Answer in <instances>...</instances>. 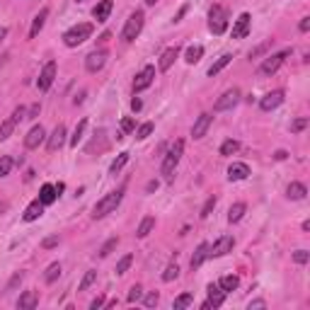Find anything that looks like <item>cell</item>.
I'll return each mask as SVG.
<instances>
[{
  "label": "cell",
  "instance_id": "74e56055",
  "mask_svg": "<svg viewBox=\"0 0 310 310\" xmlns=\"http://www.w3.org/2000/svg\"><path fill=\"white\" fill-rule=\"evenodd\" d=\"M95 279H97V271H85V276H82V281L78 284V291H88L95 284Z\"/></svg>",
  "mask_w": 310,
  "mask_h": 310
},
{
  "label": "cell",
  "instance_id": "c3c4849f",
  "mask_svg": "<svg viewBox=\"0 0 310 310\" xmlns=\"http://www.w3.org/2000/svg\"><path fill=\"white\" fill-rule=\"evenodd\" d=\"M143 298V289H140L138 284L136 286H131V291H129V303H136V300H140Z\"/></svg>",
  "mask_w": 310,
  "mask_h": 310
},
{
  "label": "cell",
  "instance_id": "f546056e",
  "mask_svg": "<svg viewBox=\"0 0 310 310\" xmlns=\"http://www.w3.org/2000/svg\"><path fill=\"white\" fill-rule=\"evenodd\" d=\"M201 56H204V46H199V44H194V46H189L184 51V61L187 63H199Z\"/></svg>",
  "mask_w": 310,
  "mask_h": 310
},
{
  "label": "cell",
  "instance_id": "f6af8a7d",
  "mask_svg": "<svg viewBox=\"0 0 310 310\" xmlns=\"http://www.w3.org/2000/svg\"><path fill=\"white\" fill-rule=\"evenodd\" d=\"M293 262H296V264H308V262H310V252L308 250H296V252H293Z\"/></svg>",
  "mask_w": 310,
  "mask_h": 310
},
{
  "label": "cell",
  "instance_id": "7bdbcfd3",
  "mask_svg": "<svg viewBox=\"0 0 310 310\" xmlns=\"http://www.w3.org/2000/svg\"><path fill=\"white\" fill-rule=\"evenodd\" d=\"M131 264H133V257H131V255H126V257H121L119 260V264H117V274H126V271L131 269Z\"/></svg>",
  "mask_w": 310,
  "mask_h": 310
},
{
  "label": "cell",
  "instance_id": "6f0895ef",
  "mask_svg": "<svg viewBox=\"0 0 310 310\" xmlns=\"http://www.w3.org/2000/svg\"><path fill=\"white\" fill-rule=\"evenodd\" d=\"M247 308H250V310H252V308H267V303H264V300H252Z\"/></svg>",
  "mask_w": 310,
  "mask_h": 310
},
{
  "label": "cell",
  "instance_id": "7a4b0ae2",
  "mask_svg": "<svg viewBox=\"0 0 310 310\" xmlns=\"http://www.w3.org/2000/svg\"><path fill=\"white\" fill-rule=\"evenodd\" d=\"M121 199H124V187L117 189V191H109L107 196H102V199L95 204V209H92V218H104L107 213L117 211V206L121 204Z\"/></svg>",
  "mask_w": 310,
  "mask_h": 310
},
{
  "label": "cell",
  "instance_id": "6da1fadb",
  "mask_svg": "<svg viewBox=\"0 0 310 310\" xmlns=\"http://www.w3.org/2000/svg\"><path fill=\"white\" fill-rule=\"evenodd\" d=\"M92 32H95V27H92L90 22H80V24L70 27V30L63 34V44H66L68 49H75V46H80L82 41L90 39Z\"/></svg>",
  "mask_w": 310,
  "mask_h": 310
},
{
  "label": "cell",
  "instance_id": "30bf717a",
  "mask_svg": "<svg viewBox=\"0 0 310 310\" xmlns=\"http://www.w3.org/2000/svg\"><path fill=\"white\" fill-rule=\"evenodd\" d=\"M153 80H155V68H153V66H146V68L133 78V92H143L146 88L153 85Z\"/></svg>",
  "mask_w": 310,
  "mask_h": 310
},
{
  "label": "cell",
  "instance_id": "f35d334b",
  "mask_svg": "<svg viewBox=\"0 0 310 310\" xmlns=\"http://www.w3.org/2000/svg\"><path fill=\"white\" fill-rule=\"evenodd\" d=\"M126 162H129V153H119V158H117V160L109 165V175H117V172H119L121 167L126 165Z\"/></svg>",
  "mask_w": 310,
  "mask_h": 310
},
{
  "label": "cell",
  "instance_id": "4fadbf2b",
  "mask_svg": "<svg viewBox=\"0 0 310 310\" xmlns=\"http://www.w3.org/2000/svg\"><path fill=\"white\" fill-rule=\"evenodd\" d=\"M281 102H284V90L267 92V95L260 100V109L262 111H271V109H276V107H281Z\"/></svg>",
  "mask_w": 310,
  "mask_h": 310
},
{
  "label": "cell",
  "instance_id": "d4e9b609",
  "mask_svg": "<svg viewBox=\"0 0 310 310\" xmlns=\"http://www.w3.org/2000/svg\"><path fill=\"white\" fill-rule=\"evenodd\" d=\"M204 260H209V245H206V242H201L199 247H196V252L191 255V269L201 267V264H204Z\"/></svg>",
  "mask_w": 310,
  "mask_h": 310
},
{
  "label": "cell",
  "instance_id": "ffe728a7",
  "mask_svg": "<svg viewBox=\"0 0 310 310\" xmlns=\"http://www.w3.org/2000/svg\"><path fill=\"white\" fill-rule=\"evenodd\" d=\"M111 8H114V3H111V0H100V3L95 5V10H92V17H95L97 22H107V20H109Z\"/></svg>",
  "mask_w": 310,
  "mask_h": 310
},
{
  "label": "cell",
  "instance_id": "4dcf8cb0",
  "mask_svg": "<svg viewBox=\"0 0 310 310\" xmlns=\"http://www.w3.org/2000/svg\"><path fill=\"white\" fill-rule=\"evenodd\" d=\"M218 286H220L223 291H226V293H228V291H235L238 286H240V279H238L235 274H228V276H220Z\"/></svg>",
  "mask_w": 310,
  "mask_h": 310
},
{
  "label": "cell",
  "instance_id": "2e32d148",
  "mask_svg": "<svg viewBox=\"0 0 310 310\" xmlns=\"http://www.w3.org/2000/svg\"><path fill=\"white\" fill-rule=\"evenodd\" d=\"M250 177V165L247 162H233L228 167V180L230 182H240Z\"/></svg>",
  "mask_w": 310,
  "mask_h": 310
},
{
  "label": "cell",
  "instance_id": "11a10c76",
  "mask_svg": "<svg viewBox=\"0 0 310 310\" xmlns=\"http://www.w3.org/2000/svg\"><path fill=\"white\" fill-rule=\"evenodd\" d=\"M140 107H143V102H140L138 97H133V100H131V109H133V111H140Z\"/></svg>",
  "mask_w": 310,
  "mask_h": 310
},
{
  "label": "cell",
  "instance_id": "d590c367",
  "mask_svg": "<svg viewBox=\"0 0 310 310\" xmlns=\"http://www.w3.org/2000/svg\"><path fill=\"white\" fill-rule=\"evenodd\" d=\"M238 148H240V143H238L235 138H228L223 146H220V155H235Z\"/></svg>",
  "mask_w": 310,
  "mask_h": 310
},
{
  "label": "cell",
  "instance_id": "ee69618b",
  "mask_svg": "<svg viewBox=\"0 0 310 310\" xmlns=\"http://www.w3.org/2000/svg\"><path fill=\"white\" fill-rule=\"evenodd\" d=\"M117 245H119V238H109V240H107V242H104V245H102L100 257H109V255H111V250H114Z\"/></svg>",
  "mask_w": 310,
  "mask_h": 310
},
{
  "label": "cell",
  "instance_id": "5b68a950",
  "mask_svg": "<svg viewBox=\"0 0 310 310\" xmlns=\"http://www.w3.org/2000/svg\"><path fill=\"white\" fill-rule=\"evenodd\" d=\"M209 30L213 34H223L228 30V10L223 5H213L209 10Z\"/></svg>",
  "mask_w": 310,
  "mask_h": 310
},
{
  "label": "cell",
  "instance_id": "ab89813d",
  "mask_svg": "<svg viewBox=\"0 0 310 310\" xmlns=\"http://www.w3.org/2000/svg\"><path fill=\"white\" fill-rule=\"evenodd\" d=\"M12 165H15V160H12L10 155H3V158H0V177H8L12 170Z\"/></svg>",
  "mask_w": 310,
  "mask_h": 310
},
{
  "label": "cell",
  "instance_id": "7dc6e473",
  "mask_svg": "<svg viewBox=\"0 0 310 310\" xmlns=\"http://www.w3.org/2000/svg\"><path fill=\"white\" fill-rule=\"evenodd\" d=\"M133 131H136V121L131 117H124L121 119V133H133Z\"/></svg>",
  "mask_w": 310,
  "mask_h": 310
},
{
  "label": "cell",
  "instance_id": "be15d7a7",
  "mask_svg": "<svg viewBox=\"0 0 310 310\" xmlns=\"http://www.w3.org/2000/svg\"><path fill=\"white\" fill-rule=\"evenodd\" d=\"M155 3H158V0H146V5H155Z\"/></svg>",
  "mask_w": 310,
  "mask_h": 310
},
{
  "label": "cell",
  "instance_id": "681fc988",
  "mask_svg": "<svg viewBox=\"0 0 310 310\" xmlns=\"http://www.w3.org/2000/svg\"><path fill=\"white\" fill-rule=\"evenodd\" d=\"M158 300H160V296L153 291V293H148V296H146V300H143V303H146V308H155V305H158Z\"/></svg>",
  "mask_w": 310,
  "mask_h": 310
},
{
  "label": "cell",
  "instance_id": "680465c9",
  "mask_svg": "<svg viewBox=\"0 0 310 310\" xmlns=\"http://www.w3.org/2000/svg\"><path fill=\"white\" fill-rule=\"evenodd\" d=\"M158 189V182H148V187H146V191H155Z\"/></svg>",
  "mask_w": 310,
  "mask_h": 310
},
{
  "label": "cell",
  "instance_id": "5bb4252c",
  "mask_svg": "<svg viewBox=\"0 0 310 310\" xmlns=\"http://www.w3.org/2000/svg\"><path fill=\"white\" fill-rule=\"evenodd\" d=\"M250 24H252V17L247 12H242L240 17L235 20V24H233V39H245L247 32H250Z\"/></svg>",
  "mask_w": 310,
  "mask_h": 310
},
{
  "label": "cell",
  "instance_id": "7c38bea8",
  "mask_svg": "<svg viewBox=\"0 0 310 310\" xmlns=\"http://www.w3.org/2000/svg\"><path fill=\"white\" fill-rule=\"evenodd\" d=\"M44 138H46V131H44L41 124H37V126H32L30 133L24 136V146H27L30 150H34V148H39L41 143H44Z\"/></svg>",
  "mask_w": 310,
  "mask_h": 310
},
{
  "label": "cell",
  "instance_id": "277c9868",
  "mask_svg": "<svg viewBox=\"0 0 310 310\" xmlns=\"http://www.w3.org/2000/svg\"><path fill=\"white\" fill-rule=\"evenodd\" d=\"M143 20H146V15H143L140 10H136V12H131L129 15V20H126L124 30H121V39L126 41V44L133 41L140 34V30H143Z\"/></svg>",
  "mask_w": 310,
  "mask_h": 310
},
{
  "label": "cell",
  "instance_id": "e575fe53",
  "mask_svg": "<svg viewBox=\"0 0 310 310\" xmlns=\"http://www.w3.org/2000/svg\"><path fill=\"white\" fill-rule=\"evenodd\" d=\"M191 303H194V296H191V293H182V296H177V298H175L172 308H175V310H182V308H189Z\"/></svg>",
  "mask_w": 310,
  "mask_h": 310
},
{
  "label": "cell",
  "instance_id": "9a60e30c",
  "mask_svg": "<svg viewBox=\"0 0 310 310\" xmlns=\"http://www.w3.org/2000/svg\"><path fill=\"white\" fill-rule=\"evenodd\" d=\"M211 114H199V119L194 121V126H191V138L194 140H199V138H204L206 136V131H209V126H211Z\"/></svg>",
  "mask_w": 310,
  "mask_h": 310
},
{
  "label": "cell",
  "instance_id": "44dd1931",
  "mask_svg": "<svg viewBox=\"0 0 310 310\" xmlns=\"http://www.w3.org/2000/svg\"><path fill=\"white\" fill-rule=\"evenodd\" d=\"M41 213H44V204H41L39 199H34V201L30 204V206L24 209V213H22V218L27 220V223H32V220L41 218Z\"/></svg>",
  "mask_w": 310,
  "mask_h": 310
},
{
  "label": "cell",
  "instance_id": "3957f363",
  "mask_svg": "<svg viewBox=\"0 0 310 310\" xmlns=\"http://www.w3.org/2000/svg\"><path fill=\"white\" fill-rule=\"evenodd\" d=\"M182 153H184V140H175V143H172V148L167 150V155H165V160H162V167H160V172L165 175V180H167V182L172 180L175 167L180 165Z\"/></svg>",
  "mask_w": 310,
  "mask_h": 310
},
{
  "label": "cell",
  "instance_id": "db71d44e",
  "mask_svg": "<svg viewBox=\"0 0 310 310\" xmlns=\"http://www.w3.org/2000/svg\"><path fill=\"white\" fill-rule=\"evenodd\" d=\"M298 30H300V32H308V30H310V17H303V20H300Z\"/></svg>",
  "mask_w": 310,
  "mask_h": 310
},
{
  "label": "cell",
  "instance_id": "4316f807",
  "mask_svg": "<svg viewBox=\"0 0 310 310\" xmlns=\"http://www.w3.org/2000/svg\"><path fill=\"white\" fill-rule=\"evenodd\" d=\"M56 196H59V194H56V187H53V184H44V187H41L39 201L44 204V206H49V204H53V201H56Z\"/></svg>",
  "mask_w": 310,
  "mask_h": 310
},
{
  "label": "cell",
  "instance_id": "1f68e13d",
  "mask_svg": "<svg viewBox=\"0 0 310 310\" xmlns=\"http://www.w3.org/2000/svg\"><path fill=\"white\" fill-rule=\"evenodd\" d=\"M85 129H88V121L80 119L78 126H75V131H73V136H70V146H73V148H78V143H80L82 136H85Z\"/></svg>",
  "mask_w": 310,
  "mask_h": 310
},
{
  "label": "cell",
  "instance_id": "9f6ffc18",
  "mask_svg": "<svg viewBox=\"0 0 310 310\" xmlns=\"http://www.w3.org/2000/svg\"><path fill=\"white\" fill-rule=\"evenodd\" d=\"M39 111H41V107H39V104H34V107H30V111H27L30 117H27V119H34V117H37Z\"/></svg>",
  "mask_w": 310,
  "mask_h": 310
},
{
  "label": "cell",
  "instance_id": "b9f144b4",
  "mask_svg": "<svg viewBox=\"0 0 310 310\" xmlns=\"http://www.w3.org/2000/svg\"><path fill=\"white\" fill-rule=\"evenodd\" d=\"M305 129H308V117H298V119L291 121V133H300Z\"/></svg>",
  "mask_w": 310,
  "mask_h": 310
},
{
  "label": "cell",
  "instance_id": "816d5d0a",
  "mask_svg": "<svg viewBox=\"0 0 310 310\" xmlns=\"http://www.w3.org/2000/svg\"><path fill=\"white\" fill-rule=\"evenodd\" d=\"M22 279H24V274H15V276H12V281L8 284V291H12L17 284H22Z\"/></svg>",
  "mask_w": 310,
  "mask_h": 310
},
{
  "label": "cell",
  "instance_id": "d6986e66",
  "mask_svg": "<svg viewBox=\"0 0 310 310\" xmlns=\"http://www.w3.org/2000/svg\"><path fill=\"white\" fill-rule=\"evenodd\" d=\"M46 17H49V8H41V10L37 12V17L32 20V27H30V39H37V37H39V32L44 30V22H46Z\"/></svg>",
  "mask_w": 310,
  "mask_h": 310
},
{
  "label": "cell",
  "instance_id": "6125c7cd",
  "mask_svg": "<svg viewBox=\"0 0 310 310\" xmlns=\"http://www.w3.org/2000/svg\"><path fill=\"white\" fill-rule=\"evenodd\" d=\"M184 12H187V5H184V8H182V10L177 12V15H175V22H180V17H182V15H184Z\"/></svg>",
  "mask_w": 310,
  "mask_h": 310
},
{
  "label": "cell",
  "instance_id": "836d02e7",
  "mask_svg": "<svg viewBox=\"0 0 310 310\" xmlns=\"http://www.w3.org/2000/svg\"><path fill=\"white\" fill-rule=\"evenodd\" d=\"M59 276H61V262H53V264H49V267H46L44 281H46V284H53Z\"/></svg>",
  "mask_w": 310,
  "mask_h": 310
},
{
  "label": "cell",
  "instance_id": "83f0119b",
  "mask_svg": "<svg viewBox=\"0 0 310 310\" xmlns=\"http://www.w3.org/2000/svg\"><path fill=\"white\" fill-rule=\"evenodd\" d=\"M153 228H155V218H153V216H146V218L140 220V226L136 228V238H148Z\"/></svg>",
  "mask_w": 310,
  "mask_h": 310
},
{
  "label": "cell",
  "instance_id": "60d3db41",
  "mask_svg": "<svg viewBox=\"0 0 310 310\" xmlns=\"http://www.w3.org/2000/svg\"><path fill=\"white\" fill-rule=\"evenodd\" d=\"M177 276H180V267H177V264H170L167 269L162 271V281H165V284H170V281H175Z\"/></svg>",
  "mask_w": 310,
  "mask_h": 310
},
{
  "label": "cell",
  "instance_id": "603a6c76",
  "mask_svg": "<svg viewBox=\"0 0 310 310\" xmlns=\"http://www.w3.org/2000/svg\"><path fill=\"white\" fill-rule=\"evenodd\" d=\"M37 303H39V296H37V291H24L17 300V308L20 310H32L37 308Z\"/></svg>",
  "mask_w": 310,
  "mask_h": 310
},
{
  "label": "cell",
  "instance_id": "e0dca14e",
  "mask_svg": "<svg viewBox=\"0 0 310 310\" xmlns=\"http://www.w3.org/2000/svg\"><path fill=\"white\" fill-rule=\"evenodd\" d=\"M63 143H66V126H63V124H59V126L53 129V133L49 136V140H46V148H49L51 153H56Z\"/></svg>",
  "mask_w": 310,
  "mask_h": 310
},
{
  "label": "cell",
  "instance_id": "8992f818",
  "mask_svg": "<svg viewBox=\"0 0 310 310\" xmlns=\"http://www.w3.org/2000/svg\"><path fill=\"white\" fill-rule=\"evenodd\" d=\"M291 56V49H284L279 51V53H271V56H267V59L262 61L260 66V75H264V78H269V75H274L276 70L284 66V61Z\"/></svg>",
  "mask_w": 310,
  "mask_h": 310
},
{
  "label": "cell",
  "instance_id": "d6a6232c",
  "mask_svg": "<svg viewBox=\"0 0 310 310\" xmlns=\"http://www.w3.org/2000/svg\"><path fill=\"white\" fill-rule=\"evenodd\" d=\"M230 61H233V56H230V53H223V56H220V59L209 68V75H211V78H213V75H218V73L226 68V66H228Z\"/></svg>",
  "mask_w": 310,
  "mask_h": 310
},
{
  "label": "cell",
  "instance_id": "ac0fdd59",
  "mask_svg": "<svg viewBox=\"0 0 310 310\" xmlns=\"http://www.w3.org/2000/svg\"><path fill=\"white\" fill-rule=\"evenodd\" d=\"M209 305L211 308H220L226 303V291L220 289L218 284H209Z\"/></svg>",
  "mask_w": 310,
  "mask_h": 310
},
{
  "label": "cell",
  "instance_id": "bcb514c9",
  "mask_svg": "<svg viewBox=\"0 0 310 310\" xmlns=\"http://www.w3.org/2000/svg\"><path fill=\"white\" fill-rule=\"evenodd\" d=\"M216 209V196H209V201H206V204H204V209H201V218H209L211 216V211Z\"/></svg>",
  "mask_w": 310,
  "mask_h": 310
},
{
  "label": "cell",
  "instance_id": "8fae6325",
  "mask_svg": "<svg viewBox=\"0 0 310 310\" xmlns=\"http://www.w3.org/2000/svg\"><path fill=\"white\" fill-rule=\"evenodd\" d=\"M104 63H107V51H92L88 53V59H85V70L88 73H97V70L104 68Z\"/></svg>",
  "mask_w": 310,
  "mask_h": 310
},
{
  "label": "cell",
  "instance_id": "7402d4cb",
  "mask_svg": "<svg viewBox=\"0 0 310 310\" xmlns=\"http://www.w3.org/2000/svg\"><path fill=\"white\" fill-rule=\"evenodd\" d=\"M177 56H180V46H170V49L162 51V56H160V70L162 73L172 68V63H175Z\"/></svg>",
  "mask_w": 310,
  "mask_h": 310
},
{
  "label": "cell",
  "instance_id": "f1b7e54d",
  "mask_svg": "<svg viewBox=\"0 0 310 310\" xmlns=\"http://www.w3.org/2000/svg\"><path fill=\"white\" fill-rule=\"evenodd\" d=\"M245 211H247V206L242 204V201H238V204H233L228 211V220L230 223H238V220H242V216H245Z\"/></svg>",
  "mask_w": 310,
  "mask_h": 310
},
{
  "label": "cell",
  "instance_id": "52a82bcc",
  "mask_svg": "<svg viewBox=\"0 0 310 310\" xmlns=\"http://www.w3.org/2000/svg\"><path fill=\"white\" fill-rule=\"evenodd\" d=\"M233 247H235V238H233V235H220L213 245H209V257H211V260L223 257V255L233 252Z\"/></svg>",
  "mask_w": 310,
  "mask_h": 310
},
{
  "label": "cell",
  "instance_id": "91938a15",
  "mask_svg": "<svg viewBox=\"0 0 310 310\" xmlns=\"http://www.w3.org/2000/svg\"><path fill=\"white\" fill-rule=\"evenodd\" d=\"M274 158H276V160H284V158H286V150H276V155H274Z\"/></svg>",
  "mask_w": 310,
  "mask_h": 310
},
{
  "label": "cell",
  "instance_id": "cb8c5ba5",
  "mask_svg": "<svg viewBox=\"0 0 310 310\" xmlns=\"http://www.w3.org/2000/svg\"><path fill=\"white\" fill-rule=\"evenodd\" d=\"M305 194H308V189H305V184H303V182H291L289 189H286V196L293 199V201L305 199Z\"/></svg>",
  "mask_w": 310,
  "mask_h": 310
},
{
  "label": "cell",
  "instance_id": "ba28073f",
  "mask_svg": "<svg viewBox=\"0 0 310 310\" xmlns=\"http://www.w3.org/2000/svg\"><path fill=\"white\" fill-rule=\"evenodd\" d=\"M238 102H240V90H238V88H230V90H226L218 100H216L213 109L216 111H228V109H233Z\"/></svg>",
  "mask_w": 310,
  "mask_h": 310
},
{
  "label": "cell",
  "instance_id": "f5cc1de1",
  "mask_svg": "<svg viewBox=\"0 0 310 310\" xmlns=\"http://www.w3.org/2000/svg\"><path fill=\"white\" fill-rule=\"evenodd\" d=\"M100 308H104V298H102V296H97V298L90 303V310H100Z\"/></svg>",
  "mask_w": 310,
  "mask_h": 310
},
{
  "label": "cell",
  "instance_id": "e7e4bbea",
  "mask_svg": "<svg viewBox=\"0 0 310 310\" xmlns=\"http://www.w3.org/2000/svg\"><path fill=\"white\" fill-rule=\"evenodd\" d=\"M78 3H82V0H78Z\"/></svg>",
  "mask_w": 310,
  "mask_h": 310
},
{
  "label": "cell",
  "instance_id": "94428289",
  "mask_svg": "<svg viewBox=\"0 0 310 310\" xmlns=\"http://www.w3.org/2000/svg\"><path fill=\"white\" fill-rule=\"evenodd\" d=\"M8 37V27H0V44H3V39Z\"/></svg>",
  "mask_w": 310,
  "mask_h": 310
},
{
  "label": "cell",
  "instance_id": "484cf974",
  "mask_svg": "<svg viewBox=\"0 0 310 310\" xmlns=\"http://www.w3.org/2000/svg\"><path fill=\"white\" fill-rule=\"evenodd\" d=\"M17 124H20V121L15 119V114H12L10 119H5L3 124H0V143L10 138V136H12V131H15V126H17Z\"/></svg>",
  "mask_w": 310,
  "mask_h": 310
},
{
  "label": "cell",
  "instance_id": "8d00e7d4",
  "mask_svg": "<svg viewBox=\"0 0 310 310\" xmlns=\"http://www.w3.org/2000/svg\"><path fill=\"white\" fill-rule=\"evenodd\" d=\"M153 129H155V124H153V121H146V124H140L138 129H136V138H138V140L148 138L150 133H153Z\"/></svg>",
  "mask_w": 310,
  "mask_h": 310
},
{
  "label": "cell",
  "instance_id": "9c48e42d",
  "mask_svg": "<svg viewBox=\"0 0 310 310\" xmlns=\"http://www.w3.org/2000/svg\"><path fill=\"white\" fill-rule=\"evenodd\" d=\"M53 80H56V63H53V61H49V63L41 68L39 80H37V88H39L41 92H46L51 85H53Z\"/></svg>",
  "mask_w": 310,
  "mask_h": 310
},
{
  "label": "cell",
  "instance_id": "f907efd6",
  "mask_svg": "<svg viewBox=\"0 0 310 310\" xmlns=\"http://www.w3.org/2000/svg\"><path fill=\"white\" fill-rule=\"evenodd\" d=\"M56 245H59V235H51V238H46V240L41 242L44 250H51V247H56Z\"/></svg>",
  "mask_w": 310,
  "mask_h": 310
}]
</instances>
